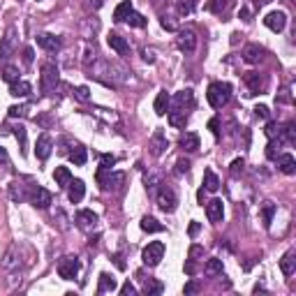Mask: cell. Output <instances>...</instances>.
I'll list each match as a JSON object with an SVG mask.
<instances>
[{
	"instance_id": "obj_42",
	"label": "cell",
	"mask_w": 296,
	"mask_h": 296,
	"mask_svg": "<svg viewBox=\"0 0 296 296\" xmlns=\"http://www.w3.org/2000/svg\"><path fill=\"white\" fill-rule=\"evenodd\" d=\"M162 289H164L162 284L153 282V280H148V282L144 284V294H148V296H151V294H162Z\"/></svg>"
},
{
	"instance_id": "obj_64",
	"label": "cell",
	"mask_w": 296,
	"mask_h": 296,
	"mask_svg": "<svg viewBox=\"0 0 296 296\" xmlns=\"http://www.w3.org/2000/svg\"><path fill=\"white\" fill-rule=\"evenodd\" d=\"M261 3H271V0H261Z\"/></svg>"
},
{
	"instance_id": "obj_57",
	"label": "cell",
	"mask_w": 296,
	"mask_h": 296,
	"mask_svg": "<svg viewBox=\"0 0 296 296\" xmlns=\"http://www.w3.org/2000/svg\"><path fill=\"white\" fill-rule=\"evenodd\" d=\"M238 17H241L243 21H250V10H248V7H241V12H238Z\"/></svg>"
},
{
	"instance_id": "obj_55",
	"label": "cell",
	"mask_w": 296,
	"mask_h": 296,
	"mask_svg": "<svg viewBox=\"0 0 296 296\" xmlns=\"http://www.w3.org/2000/svg\"><path fill=\"white\" fill-rule=\"evenodd\" d=\"M0 167H10V157H7L5 148H0Z\"/></svg>"
},
{
	"instance_id": "obj_17",
	"label": "cell",
	"mask_w": 296,
	"mask_h": 296,
	"mask_svg": "<svg viewBox=\"0 0 296 296\" xmlns=\"http://www.w3.org/2000/svg\"><path fill=\"white\" fill-rule=\"evenodd\" d=\"M107 42H109V47L114 49L118 56H127V54H130V44H127V40L123 35H118V33H109Z\"/></svg>"
},
{
	"instance_id": "obj_6",
	"label": "cell",
	"mask_w": 296,
	"mask_h": 296,
	"mask_svg": "<svg viewBox=\"0 0 296 296\" xmlns=\"http://www.w3.org/2000/svg\"><path fill=\"white\" fill-rule=\"evenodd\" d=\"M97 183H100V187H102L104 192H116V190H121V185L125 183V174H121V171H109V176L104 178V176L97 174Z\"/></svg>"
},
{
	"instance_id": "obj_11",
	"label": "cell",
	"mask_w": 296,
	"mask_h": 296,
	"mask_svg": "<svg viewBox=\"0 0 296 296\" xmlns=\"http://www.w3.org/2000/svg\"><path fill=\"white\" fill-rule=\"evenodd\" d=\"M264 47H259V44H248V47L243 49V61L250 63V65H259L261 61H264Z\"/></svg>"
},
{
	"instance_id": "obj_56",
	"label": "cell",
	"mask_w": 296,
	"mask_h": 296,
	"mask_svg": "<svg viewBox=\"0 0 296 296\" xmlns=\"http://www.w3.org/2000/svg\"><path fill=\"white\" fill-rule=\"evenodd\" d=\"M183 291H185V294H194V291H199V287H197L194 282H187V284H185V289H183Z\"/></svg>"
},
{
	"instance_id": "obj_51",
	"label": "cell",
	"mask_w": 296,
	"mask_h": 296,
	"mask_svg": "<svg viewBox=\"0 0 296 296\" xmlns=\"http://www.w3.org/2000/svg\"><path fill=\"white\" fill-rule=\"evenodd\" d=\"M121 294H123V296H132V294H137V287H134V284L127 280V282L121 287Z\"/></svg>"
},
{
	"instance_id": "obj_7",
	"label": "cell",
	"mask_w": 296,
	"mask_h": 296,
	"mask_svg": "<svg viewBox=\"0 0 296 296\" xmlns=\"http://www.w3.org/2000/svg\"><path fill=\"white\" fill-rule=\"evenodd\" d=\"M28 197H31V204L35 206V208H42V211H44V208H49V206H51V201H54L51 192H49V190H44V187H40V185L33 187Z\"/></svg>"
},
{
	"instance_id": "obj_63",
	"label": "cell",
	"mask_w": 296,
	"mask_h": 296,
	"mask_svg": "<svg viewBox=\"0 0 296 296\" xmlns=\"http://www.w3.org/2000/svg\"><path fill=\"white\" fill-rule=\"evenodd\" d=\"M114 259H116V266H118V268H125V261H123V257H121V254H116Z\"/></svg>"
},
{
	"instance_id": "obj_52",
	"label": "cell",
	"mask_w": 296,
	"mask_h": 296,
	"mask_svg": "<svg viewBox=\"0 0 296 296\" xmlns=\"http://www.w3.org/2000/svg\"><path fill=\"white\" fill-rule=\"evenodd\" d=\"M254 116H257V118H268V107L257 104V107H254Z\"/></svg>"
},
{
	"instance_id": "obj_9",
	"label": "cell",
	"mask_w": 296,
	"mask_h": 296,
	"mask_svg": "<svg viewBox=\"0 0 296 296\" xmlns=\"http://www.w3.org/2000/svg\"><path fill=\"white\" fill-rule=\"evenodd\" d=\"M171 109H178V111H187L194 107V93L190 91V88H185V91L176 93V97L171 100Z\"/></svg>"
},
{
	"instance_id": "obj_58",
	"label": "cell",
	"mask_w": 296,
	"mask_h": 296,
	"mask_svg": "<svg viewBox=\"0 0 296 296\" xmlns=\"http://www.w3.org/2000/svg\"><path fill=\"white\" fill-rule=\"evenodd\" d=\"M199 234V222H190V236Z\"/></svg>"
},
{
	"instance_id": "obj_19",
	"label": "cell",
	"mask_w": 296,
	"mask_h": 296,
	"mask_svg": "<svg viewBox=\"0 0 296 296\" xmlns=\"http://www.w3.org/2000/svg\"><path fill=\"white\" fill-rule=\"evenodd\" d=\"M206 215L211 222H220L224 215V206H222V199H211L206 204Z\"/></svg>"
},
{
	"instance_id": "obj_29",
	"label": "cell",
	"mask_w": 296,
	"mask_h": 296,
	"mask_svg": "<svg viewBox=\"0 0 296 296\" xmlns=\"http://www.w3.org/2000/svg\"><path fill=\"white\" fill-rule=\"evenodd\" d=\"M67 155H70V160H72L77 167H84L86 160H88V153H86V148H84V146H79V144H74V151H70Z\"/></svg>"
},
{
	"instance_id": "obj_54",
	"label": "cell",
	"mask_w": 296,
	"mask_h": 296,
	"mask_svg": "<svg viewBox=\"0 0 296 296\" xmlns=\"http://www.w3.org/2000/svg\"><path fill=\"white\" fill-rule=\"evenodd\" d=\"M160 24H162V28H167V31H176L174 21H169V17H162L160 19Z\"/></svg>"
},
{
	"instance_id": "obj_50",
	"label": "cell",
	"mask_w": 296,
	"mask_h": 296,
	"mask_svg": "<svg viewBox=\"0 0 296 296\" xmlns=\"http://www.w3.org/2000/svg\"><path fill=\"white\" fill-rule=\"evenodd\" d=\"M190 171V160H178L176 162V174H187Z\"/></svg>"
},
{
	"instance_id": "obj_10",
	"label": "cell",
	"mask_w": 296,
	"mask_h": 296,
	"mask_svg": "<svg viewBox=\"0 0 296 296\" xmlns=\"http://www.w3.org/2000/svg\"><path fill=\"white\" fill-rule=\"evenodd\" d=\"M264 26L273 33H282L287 26V14L284 12H268L264 17Z\"/></svg>"
},
{
	"instance_id": "obj_16",
	"label": "cell",
	"mask_w": 296,
	"mask_h": 296,
	"mask_svg": "<svg viewBox=\"0 0 296 296\" xmlns=\"http://www.w3.org/2000/svg\"><path fill=\"white\" fill-rule=\"evenodd\" d=\"M245 84H248V88H250V95H259V93L266 91V79L259 77L257 72L245 74Z\"/></svg>"
},
{
	"instance_id": "obj_3",
	"label": "cell",
	"mask_w": 296,
	"mask_h": 296,
	"mask_svg": "<svg viewBox=\"0 0 296 296\" xmlns=\"http://www.w3.org/2000/svg\"><path fill=\"white\" fill-rule=\"evenodd\" d=\"M162 257H164V243L162 241L148 243L144 248V252H141V259H144L146 266H157L162 261Z\"/></svg>"
},
{
	"instance_id": "obj_28",
	"label": "cell",
	"mask_w": 296,
	"mask_h": 296,
	"mask_svg": "<svg viewBox=\"0 0 296 296\" xmlns=\"http://www.w3.org/2000/svg\"><path fill=\"white\" fill-rule=\"evenodd\" d=\"M17 252H19L17 245H12V248L5 252V257H3V268H5V271H12V268H17V266H19Z\"/></svg>"
},
{
	"instance_id": "obj_40",
	"label": "cell",
	"mask_w": 296,
	"mask_h": 296,
	"mask_svg": "<svg viewBox=\"0 0 296 296\" xmlns=\"http://www.w3.org/2000/svg\"><path fill=\"white\" fill-rule=\"evenodd\" d=\"M280 146H282V139H280V137H278V141L275 139L268 141V146H266V157H268V160H275V157H278Z\"/></svg>"
},
{
	"instance_id": "obj_45",
	"label": "cell",
	"mask_w": 296,
	"mask_h": 296,
	"mask_svg": "<svg viewBox=\"0 0 296 296\" xmlns=\"http://www.w3.org/2000/svg\"><path fill=\"white\" fill-rule=\"evenodd\" d=\"M26 111H28V107H24V104L17 107V104H14V107L7 109V114H10V118H21V116H26Z\"/></svg>"
},
{
	"instance_id": "obj_12",
	"label": "cell",
	"mask_w": 296,
	"mask_h": 296,
	"mask_svg": "<svg viewBox=\"0 0 296 296\" xmlns=\"http://www.w3.org/2000/svg\"><path fill=\"white\" fill-rule=\"evenodd\" d=\"M176 44H178L181 51L192 54L194 47H197V35H194L192 31H181V33H178V37H176Z\"/></svg>"
},
{
	"instance_id": "obj_44",
	"label": "cell",
	"mask_w": 296,
	"mask_h": 296,
	"mask_svg": "<svg viewBox=\"0 0 296 296\" xmlns=\"http://www.w3.org/2000/svg\"><path fill=\"white\" fill-rule=\"evenodd\" d=\"M116 164V157L114 155H102L100 157V169H104V171H111V167Z\"/></svg>"
},
{
	"instance_id": "obj_5",
	"label": "cell",
	"mask_w": 296,
	"mask_h": 296,
	"mask_svg": "<svg viewBox=\"0 0 296 296\" xmlns=\"http://www.w3.org/2000/svg\"><path fill=\"white\" fill-rule=\"evenodd\" d=\"M79 268H81V264H79L77 257H63L58 261V275L63 280H74L79 275Z\"/></svg>"
},
{
	"instance_id": "obj_18",
	"label": "cell",
	"mask_w": 296,
	"mask_h": 296,
	"mask_svg": "<svg viewBox=\"0 0 296 296\" xmlns=\"http://www.w3.org/2000/svg\"><path fill=\"white\" fill-rule=\"evenodd\" d=\"M37 44H40L44 51H51V54H54V51H58V49H61L63 42H61V37H58V35L42 33V35H37Z\"/></svg>"
},
{
	"instance_id": "obj_14",
	"label": "cell",
	"mask_w": 296,
	"mask_h": 296,
	"mask_svg": "<svg viewBox=\"0 0 296 296\" xmlns=\"http://www.w3.org/2000/svg\"><path fill=\"white\" fill-rule=\"evenodd\" d=\"M84 194H86V183L81 181V178H72L70 185H67V197H70V201H72V204H79V201L84 199Z\"/></svg>"
},
{
	"instance_id": "obj_62",
	"label": "cell",
	"mask_w": 296,
	"mask_h": 296,
	"mask_svg": "<svg viewBox=\"0 0 296 296\" xmlns=\"http://www.w3.org/2000/svg\"><path fill=\"white\" fill-rule=\"evenodd\" d=\"M185 273H187V275H192V273H194V264H192V259H190V261L185 264Z\"/></svg>"
},
{
	"instance_id": "obj_34",
	"label": "cell",
	"mask_w": 296,
	"mask_h": 296,
	"mask_svg": "<svg viewBox=\"0 0 296 296\" xmlns=\"http://www.w3.org/2000/svg\"><path fill=\"white\" fill-rule=\"evenodd\" d=\"M130 12H132V3H130V0H123L121 5L114 10V21H118V24H121V21H125V17Z\"/></svg>"
},
{
	"instance_id": "obj_8",
	"label": "cell",
	"mask_w": 296,
	"mask_h": 296,
	"mask_svg": "<svg viewBox=\"0 0 296 296\" xmlns=\"http://www.w3.org/2000/svg\"><path fill=\"white\" fill-rule=\"evenodd\" d=\"M17 28L14 26H10L5 33V37H3V42H0V61H7L10 58V54L14 51V47H17Z\"/></svg>"
},
{
	"instance_id": "obj_38",
	"label": "cell",
	"mask_w": 296,
	"mask_h": 296,
	"mask_svg": "<svg viewBox=\"0 0 296 296\" xmlns=\"http://www.w3.org/2000/svg\"><path fill=\"white\" fill-rule=\"evenodd\" d=\"M273 215H275V204H271V201H266L264 208H261V218H264V227L268 229L273 222Z\"/></svg>"
},
{
	"instance_id": "obj_30",
	"label": "cell",
	"mask_w": 296,
	"mask_h": 296,
	"mask_svg": "<svg viewBox=\"0 0 296 296\" xmlns=\"http://www.w3.org/2000/svg\"><path fill=\"white\" fill-rule=\"evenodd\" d=\"M116 289V278H111L109 273H100V284H97V291L100 294H107V291Z\"/></svg>"
},
{
	"instance_id": "obj_31",
	"label": "cell",
	"mask_w": 296,
	"mask_h": 296,
	"mask_svg": "<svg viewBox=\"0 0 296 296\" xmlns=\"http://www.w3.org/2000/svg\"><path fill=\"white\" fill-rule=\"evenodd\" d=\"M141 229H144L146 234H157V231H164V224H160L155 218H151V215H146V218L141 220Z\"/></svg>"
},
{
	"instance_id": "obj_60",
	"label": "cell",
	"mask_w": 296,
	"mask_h": 296,
	"mask_svg": "<svg viewBox=\"0 0 296 296\" xmlns=\"http://www.w3.org/2000/svg\"><path fill=\"white\" fill-rule=\"evenodd\" d=\"M86 3H88V7H95V10L102 7V0H86Z\"/></svg>"
},
{
	"instance_id": "obj_37",
	"label": "cell",
	"mask_w": 296,
	"mask_h": 296,
	"mask_svg": "<svg viewBox=\"0 0 296 296\" xmlns=\"http://www.w3.org/2000/svg\"><path fill=\"white\" fill-rule=\"evenodd\" d=\"M125 21H127V24H130V26H132V28H144V26L148 24V21H146V17H144V14L134 12V10H132V12H130V14H127V17H125Z\"/></svg>"
},
{
	"instance_id": "obj_27",
	"label": "cell",
	"mask_w": 296,
	"mask_h": 296,
	"mask_svg": "<svg viewBox=\"0 0 296 296\" xmlns=\"http://www.w3.org/2000/svg\"><path fill=\"white\" fill-rule=\"evenodd\" d=\"M280 271L284 273V275H294L296 271V259H294V252H284V257L280 259Z\"/></svg>"
},
{
	"instance_id": "obj_48",
	"label": "cell",
	"mask_w": 296,
	"mask_h": 296,
	"mask_svg": "<svg viewBox=\"0 0 296 296\" xmlns=\"http://www.w3.org/2000/svg\"><path fill=\"white\" fill-rule=\"evenodd\" d=\"M77 97L81 102H88L91 100V91H88V86H79L77 88Z\"/></svg>"
},
{
	"instance_id": "obj_1",
	"label": "cell",
	"mask_w": 296,
	"mask_h": 296,
	"mask_svg": "<svg viewBox=\"0 0 296 296\" xmlns=\"http://www.w3.org/2000/svg\"><path fill=\"white\" fill-rule=\"evenodd\" d=\"M231 97V86L227 81H213L208 86V93H206V100L211 104L213 109H222L224 104L229 102Z\"/></svg>"
},
{
	"instance_id": "obj_46",
	"label": "cell",
	"mask_w": 296,
	"mask_h": 296,
	"mask_svg": "<svg viewBox=\"0 0 296 296\" xmlns=\"http://www.w3.org/2000/svg\"><path fill=\"white\" fill-rule=\"evenodd\" d=\"M243 167H245V160H243V157H236L234 162H231V176H238L243 171Z\"/></svg>"
},
{
	"instance_id": "obj_35",
	"label": "cell",
	"mask_w": 296,
	"mask_h": 296,
	"mask_svg": "<svg viewBox=\"0 0 296 296\" xmlns=\"http://www.w3.org/2000/svg\"><path fill=\"white\" fill-rule=\"evenodd\" d=\"M167 114H169V123L174 127H185V123H187V114H185V111L171 109V111H167Z\"/></svg>"
},
{
	"instance_id": "obj_23",
	"label": "cell",
	"mask_w": 296,
	"mask_h": 296,
	"mask_svg": "<svg viewBox=\"0 0 296 296\" xmlns=\"http://www.w3.org/2000/svg\"><path fill=\"white\" fill-rule=\"evenodd\" d=\"M278 160V167H280V171L282 174H287V176H291L296 171V160H294V155H289V153H282L280 157H275Z\"/></svg>"
},
{
	"instance_id": "obj_39",
	"label": "cell",
	"mask_w": 296,
	"mask_h": 296,
	"mask_svg": "<svg viewBox=\"0 0 296 296\" xmlns=\"http://www.w3.org/2000/svg\"><path fill=\"white\" fill-rule=\"evenodd\" d=\"M280 139L294 144V141H296V123H287L284 130H280Z\"/></svg>"
},
{
	"instance_id": "obj_36",
	"label": "cell",
	"mask_w": 296,
	"mask_h": 296,
	"mask_svg": "<svg viewBox=\"0 0 296 296\" xmlns=\"http://www.w3.org/2000/svg\"><path fill=\"white\" fill-rule=\"evenodd\" d=\"M204 271L208 273V275H220V273H222V259H218V257H211V259L206 261Z\"/></svg>"
},
{
	"instance_id": "obj_49",
	"label": "cell",
	"mask_w": 296,
	"mask_h": 296,
	"mask_svg": "<svg viewBox=\"0 0 296 296\" xmlns=\"http://www.w3.org/2000/svg\"><path fill=\"white\" fill-rule=\"evenodd\" d=\"M208 130L213 132V137H220V118H218V116L208 121Z\"/></svg>"
},
{
	"instance_id": "obj_4",
	"label": "cell",
	"mask_w": 296,
	"mask_h": 296,
	"mask_svg": "<svg viewBox=\"0 0 296 296\" xmlns=\"http://www.w3.org/2000/svg\"><path fill=\"white\" fill-rule=\"evenodd\" d=\"M157 206H160V211H164V213H174L176 211L178 197H176V192L171 190L169 185L160 187V192H157Z\"/></svg>"
},
{
	"instance_id": "obj_33",
	"label": "cell",
	"mask_w": 296,
	"mask_h": 296,
	"mask_svg": "<svg viewBox=\"0 0 296 296\" xmlns=\"http://www.w3.org/2000/svg\"><path fill=\"white\" fill-rule=\"evenodd\" d=\"M231 7V0H208V5H206V10L213 14H224L227 10Z\"/></svg>"
},
{
	"instance_id": "obj_43",
	"label": "cell",
	"mask_w": 296,
	"mask_h": 296,
	"mask_svg": "<svg viewBox=\"0 0 296 296\" xmlns=\"http://www.w3.org/2000/svg\"><path fill=\"white\" fill-rule=\"evenodd\" d=\"M3 79H5L7 84H14V81H19V70L17 67H5V72H3Z\"/></svg>"
},
{
	"instance_id": "obj_2",
	"label": "cell",
	"mask_w": 296,
	"mask_h": 296,
	"mask_svg": "<svg viewBox=\"0 0 296 296\" xmlns=\"http://www.w3.org/2000/svg\"><path fill=\"white\" fill-rule=\"evenodd\" d=\"M58 86V67L56 63H44L42 65V77H40V88L44 95H49L51 91H56Z\"/></svg>"
},
{
	"instance_id": "obj_47",
	"label": "cell",
	"mask_w": 296,
	"mask_h": 296,
	"mask_svg": "<svg viewBox=\"0 0 296 296\" xmlns=\"http://www.w3.org/2000/svg\"><path fill=\"white\" fill-rule=\"evenodd\" d=\"M266 137H268V139H275V137H280V125H275V123H268V125H266Z\"/></svg>"
},
{
	"instance_id": "obj_61",
	"label": "cell",
	"mask_w": 296,
	"mask_h": 296,
	"mask_svg": "<svg viewBox=\"0 0 296 296\" xmlns=\"http://www.w3.org/2000/svg\"><path fill=\"white\" fill-rule=\"evenodd\" d=\"M197 199H199V204L204 206V201H206V190H204V187H201L199 192H197Z\"/></svg>"
},
{
	"instance_id": "obj_41",
	"label": "cell",
	"mask_w": 296,
	"mask_h": 296,
	"mask_svg": "<svg viewBox=\"0 0 296 296\" xmlns=\"http://www.w3.org/2000/svg\"><path fill=\"white\" fill-rule=\"evenodd\" d=\"M12 134L19 139V144H21V151L26 153V127L24 125H14L12 127Z\"/></svg>"
},
{
	"instance_id": "obj_22",
	"label": "cell",
	"mask_w": 296,
	"mask_h": 296,
	"mask_svg": "<svg viewBox=\"0 0 296 296\" xmlns=\"http://www.w3.org/2000/svg\"><path fill=\"white\" fill-rule=\"evenodd\" d=\"M169 102H171V97L167 91H160L155 97V104H153V109H155L157 116H164L167 111H169Z\"/></svg>"
},
{
	"instance_id": "obj_25",
	"label": "cell",
	"mask_w": 296,
	"mask_h": 296,
	"mask_svg": "<svg viewBox=\"0 0 296 296\" xmlns=\"http://www.w3.org/2000/svg\"><path fill=\"white\" fill-rule=\"evenodd\" d=\"M54 181H56V185L67 187V185H70V181H72V171L67 169V167H56Z\"/></svg>"
},
{
	"instance_id": "obj_32",
	"label": "cell",
	"mask_w": 296,
	"mask_h": 296,
	"mask_svg": "<svg viewBox=\"0 0 296 296\" xmlns=\"http://www.w3.org/2000/svg\"><path fill=\"white\" fill-rule=\"evenodd\" d=\"M10 197H12V201H24V199H28V192H26V185H24V183L14 181L12 185H10Z\"/></svg>"
},
{
	"instance_id": "obj_15",
	"label": "cell",
	"mask_w": 296,
	"mask_h": 296,
	"mask_svg": "<svg viewBox=\"0 0 296 296\" xmlns=\"http://www.w3.org/2000/svg\"><path fill=\"white\" fill-rule=\"evenodd\" d=\"M51 151H54V139H51L49 134H40V139H37V144H35V155L40 157V160H47V157L51 155Z\"/></svg>"
},
{
	"instance_id": "obj_20",
	"label": "cell",
	"mask_w": 296,
	"mask_h": 296,
	"mask_svg": "<svg viewBox=\"0 0 296 296\" xmlns=\"http://www.w3.org/2000/svg\"><path fill=\"white\" fill-rule=\"evenodd\" d=\"M181 148L185 153H194V151H199V134L197 132H185V134H181Z\"/></svg>"
},
{
	"instance_id": "obj_13",
	"label": "cell",
	"mask_w": 296,
	"mask_h": 296,
	"mask_svg": "<svg viewBox=\"0 0 296 296\" xmlns=\"http://www.w3.org/2000/svg\"><path fill=\"white\" fill-rule=\"evenodd\" d=\"M97 222H100V218H97L93 211H79L77 213V227L84 231H91L97 227Z\"/></svg>"
},
{
	"instance_id": "obj_21",
	"label": "cell",
	"mask_w": 296,
	"mask_h": 296,
	"mask_svg": "<svg viewBox=\"0 0 296 296\" xmlns=\"http://www.w3.org/2000/svg\"><path fill=\"white\" fill-rule=\"evenodd\" d=\"M167 137H164V132L162 130H155V134H153V141H151V153L153 155H162L164 151H167Z\"/></svg>"
},
{
	"instance_id": "obj_59",
	"label": "cell",
	"mask_w": 296,
	"mask_h": 296,
	"mask_svg": "<svg viewBox=\"0 0 296 296\" xmlns=\"http://www.w3.org/2000/svg\"><path fill=\"white\" fill-rule=\"evenodd\" d=\"M144 61L155 63V56H153V51H148V49H146V51H144Z\"/></svg>"
},
{
	"instance_id": "obj_24",
	"label": "cell",
	"mask_w": 296,
	"mask_h": 296,
	"mask_svg": "<svg viewBox=\"0 0 296 296\" xmlns=\"http://www.w3.org/2000/svg\"><path fill=\"white\" fill-rule=\"evenodd\" d=\"M33 93V86L28 81H14L10 84V95L12 97H28Z\"/></svg>"
},
{
	"instance_id": "obj_53",
	"label": "cell",
	"mask_w": 296,
	"mask_h": 296,
	"mask_svg": "<svg viewBox=\"0 0 296 296\" xmlns=\"http://www.w3.org/2000/svg\"><path fill=\"white\" fill-rule=\"evenodd\" d=\"M33 61H35V54H33L31 47H26L24 49V63H26V65H33Z\"/></svg>"
},
{
	"instance_id": "obj_26",
	"label": "cell",
	"mask_w": 296,
	"mask_h": 296,
	"mask_svg": "<svg viewBox=\"0 0 296 296\" xmlns=\"http://www.w3.org/2000/svg\"><path fill=\"white\" fill-rule=\"evenodd\" d=\"M204 190H208V192H218L220 190V178L215 176V171L213 169L204 171Z\"/></svg>"
}]
</instances>
